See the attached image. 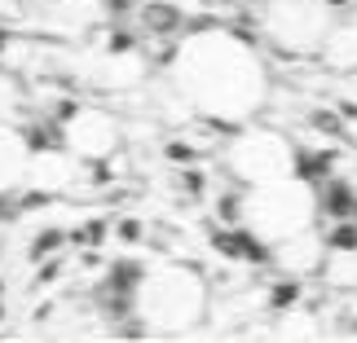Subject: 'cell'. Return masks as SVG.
<instances>
[{"label": "cell", "instance_id": "cell-2", "mask_svg": "<svg viewBox=\"0 0 357 343\" xmlns=\"http://www.w3.org/2000/svg\"><path fill=\"white\" fill-rule=\"evenodd\" d=\"M203 312V282L190 269H159L142 286V317L155 330H181L195 326Z\"/></svg>", "mask_w": 357, "mask_h": 343}, {"label": "cell", "instance_id": "cell-1", "mask_svg": "<svg viewBox=\"0 0 357 343\" xmlns=\"http://www.w3.org/2000/svg\"><path fill=\"white\" fill-rule=\"evenodd\" d=\"M176 84L199 111L221 115V119H243L265 102V75L260 62L238 45L234 35L208 31L195 35L176 58Z\"/></svg>", "mask_w": 357, "mask_h": 343}, {"label": "cell", "instance_id": "cell-3", "mask_svg": "<svg viewBox=\"0 0 357 343\" xmlns=\"http://www.w3.org/2000/svg\"><path fill=\"white\" fill-rule=\"evenodd\" d=\"M234 168L243 176H252V181H278V176L291 168V159H287L282 145H273V136L252 132L234 145Z\"/></svg>", "mask_w": 357, "mask_h": 343}]
</instances>
